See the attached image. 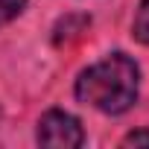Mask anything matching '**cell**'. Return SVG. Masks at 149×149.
<instances>
[{
	"label": "cell",
	"mask_w": 149,
	"mask_h": 149,
	"mask_svg": "<svg viewBox=\"0 0 149 149\" xmlns=\"http://www.w3.org/2000/svg\"><path fill=\"white\" fill-rule=\"evenodd\" d=\"M137 94H140V67L123 50L108 53L105 58L85 67L73 85V97L82 105H91L111 117L126 114L137 102Z\"/></svg>",
	"instance_id": "obj_1"
},
{
	"label": "cell",
	"mask_w": 149,
	"mask_h": 149,
	"mask_svg": "<svg viewBox=\"0 0 149 149\" xmlns=\"http://www.w3.org/2000/svg\"><path fill=\"white\" fill-rule=\"evenodd\" d=\"M35 140H38V146H53V149H79L85 143V129H82L79 117H73L70 111L50 108L38 120Z\"/></svg>",
	"instance_id": "obj_2"
},
{
	"label": "cell",
	"mask_w": 149,
	"mask_h": 149,
	"mask_svg": "<svg viewBox=\"0 0 149 149\" xmlns=\"http://www.w3.org/2000/svg\"><path fill=\"white\" fill-rule=\"evenodd\" d=\"M132 35H134V41L149 44V0H140L134 21H132Z\"/></svg>",
	"instance_id": "obj_3"
},
{
	"label": "cell",
	"mask_w": 149,
	"mask_h": 149,
	"mask_svg": "<svg viewBox=\"0 0 149 149\" xmlns=\"http://www.w3.org/2000/svg\"><path fill=\"white\" fill-rule=\"evenodd\" d=\"M26 9V0H0V26H6Z\"/></svg>",
	"instance_id": "obj_4"
},
{
	"label": "cell",
	"mask_w": 149,
	"mask_h": 149,
	"mask_svg": "<svg viewBox=\"0 0 149 149\" xmlns=\"http://www.w3.org/2000/svg\"><path fill=\"white\" fill-rule=\"evenodd\" d=\"M120 146H149V129H137V132H129Z\"/></svg>",
	"instance_id": "obj_5"
}]
</instances>
